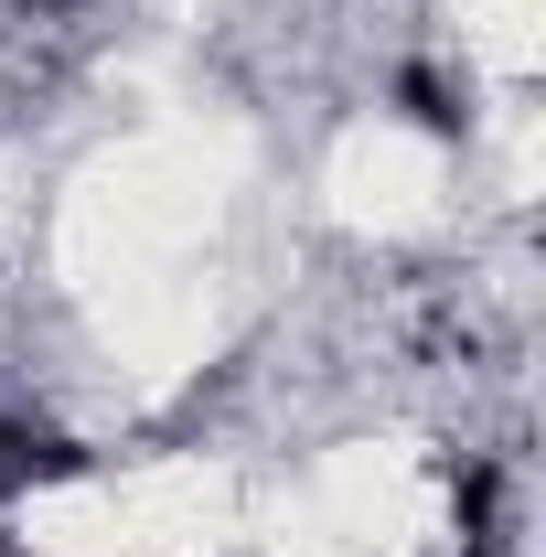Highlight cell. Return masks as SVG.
Listing matches in <instances>:
<instances>
[{
    "instance_id": "obj_3",
    "label": "cell",
    "mask_w": 546,
    "mask_h": 557,
    "mask_svg": "<svg viewBox=\"0 0 546 557\" xmlns=\"http://www.w3.org/2000/svg\"><path fill=\"white\" fill-rule=\"evenodd\" d=\"M397 108H408L429 139H461V129H472V86H450L439 65H397Z\"/></svg>"
},
{
    "instance_id": "obj_1",
    "label": "cell",
    "mask_w": 546,
    "mask_h": 557,
    "mask_svg": "<svg viewBox=\"0 0 546 557\" xmlns=\"http://www.w3.org/2000/svg\"><path fill=\"white\" fill-rule=\"evenodd\" d=\"M75 472H86V450H75V440H54V429H33V418L0 408V525H11V504H22V493L75 483Z\"/></svg>"
},
{
    "instance_id": "obj_2",
    "label": "cell",
    "mask_w": 546,
    "mask_h": 557,
    "mask_svg": "<svg viewBox=\"0 0 546 557\" xmlns=\"http://www.w3.org/2000/svg\"><path fill=\"white\" fill-rule=\"evenodd\" d=\"M450 525H461V557L504 547V472H493V461H461V472H450Z\"/></svg>"
}]
</instances>
